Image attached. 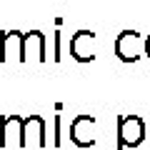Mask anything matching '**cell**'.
<instances>
[{
    "mask_svg": "<svg viewBox=\"0 0 150 150\" xmlns=\"http://www.w3.org/2000/svg\"><path fill=\"white\" fill-rule=\"evenodd\" d=\"M148 50V38L138 30H123L115 40V55L120 63H138Z\"/></svg>",
    "mask_w": 150,
    "mask_h": 150,
    "instance_id": "6da1fadb",
    "label": "cell"
},
{
    "mask_svg": "<svg viewBox=\"0 0 150 150\" xmlns=\"http://www.w3.org/2000/svg\"><path fill=\"white\" fill-rule=\"evenodd\" d=\"M145 140V120L140 115H120L118 118V150L138 148Z\"/></svg>",
    "mask_w": 150,
    "mask_h": 150,
    "instance_id": "7a4b0ae2",
    "label": "cell"
},
{
    "mask_svg": "<svg viewBox=\"0 0 150 150\" xmlns=\"http://www.w3.org/2000/svg\"><path fill=\"white\" fill-rule=\"evenodd\" d=\"M98 135V118L95 115H75L70 120V140L78 148H93Z\"/></svg>",
    "mask_w": 150,
    "mask_h": 150,
    "instance_id": "3957f363",
    "label": "cell"
},
{
    "mask_svg": "<svg viewBox=\"0 0 150 150\" xmlns=\"http://www.w3.org/2000/svg\"><path fill=\"white\" fill-rule=\"evenodd\" d=\"M70 55L78 63H93L98 55V35L93 30H78L70 38Z\"/></svg>",
    "mask_w": 150,
    "mask_h": 150,
    "instance_id": "277c9868",
    "label": "cell"
},
{
    "mask_svg": "<svg viewBox=\"0 0 150 150\" xmlns=\"http://www.w3.org/2000/svg\"><path fill=\"white\" fill-rule=\"evenodd\" d=\"M18 145L23 148V118L20 115H3L0 118V148Z\"/></svg>",
    "mask_w": 150,
    "mask_h": 150,
    "instance_id": "5b68a950",
    "label": "cell"
},
{
    "mask_svg": "<svg viewBox=\"0 0 150 150\" xmlns=\"http://www.w3.org/2000/svg\"><path fill=\"white\" fill-rule=\"evenodd\" d=\"M28 145H38V148H45L48 140H45V120L40 115H25L23 118V148Z\"/></svg>",
    "mask_w": 150,
    "mask_h": 150,
    "instance_id": "8992f818",
    "label": "cell"
},
{
    "mask_svg": "<svg viewBox=\"0 0 150 150\" xmlns=\"http://www.w3.org/2000/svg\"><path fill=\"white\" fill-rule=\"evenodd\" d=\"M18 60V63H25L23 60V33L20 30H3L0 33V60L8 63V60Z\"/></svg>",
    "mask_w": 150,
    "mask_h": 150,
    "instance_id": "52a82bcc",
    "label": "cell"
},
{
    "mask_svg": "<svg viewBox=\"0 0 150 150\" xmlns=\"http://www.w3.org/2000/svg\"><path fill=\"white\" fill-rule=\"evenodd\" d=\"M30 55L40 63H45V35L40 30L23 33V60H28Z\"/></svg>",
    "mask_w": 150,
    "mask_h": 150,
    "instance_id": "ba28073f",
    "label": "cell"
},
{
    "mask_svg": "<svg viewBox=\"0 0 150 150\" xmlns=\"http://www.w3.org/2000/svg\"><path fill=\"white\" fill-rule=\"evenodd\" d=\"M145 55H148V58H150V48H148V50H145Z\"/></svg>",
    "mask_w": 150,
    "mask_h": 150,
    "instance_id": "9c48e42d",
    "label": "cell"
},
{
    "mask_svg": "<svg viewBox=\"0 0 150 150\" xmlns=\"http://www.w3.org/2000/svg\"><path fill=\"white\" fill-rule=\"evenodd\" d=\"M148 48H150V35H148Z\"/></svg>",
    "mask_w": 150,
    "mask_h": 150,
    "instance_id": "30bf717a",
    "label": "cell"
}]
</instances>
